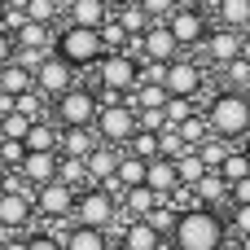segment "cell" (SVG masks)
<instances>
[{
    "label": "cell",
    "instance_id": "cell-6",
    "mask_svg": "<svg viewBox=\"0 0 250 250\" xmlns=\"http://www.w3.org/2000/svg\"><path fill=\"white\" fill-rule=\"evenodd\" d=\"M136 83H141V62H136L132 53H105V57L97 62V70H92V88H97V92H119V97H127Z\"/></svg>",
    "mask_w": 250,
    "mask_h": 250
},
{
    "label": "cell",
    "instance_id": "cell-22",
    "mask_svg": "<svg viewBox=\"0 0 250 250\" xmlns=\"http://www.w3.org/2000/svg\"><path fill=\"white\" fill-rule=\"evenodd\" d=\"M101 145V136H97V127H62V158H83L88 163V154Z\"/></svg>",
    "mask_w": 250,
    "mask_h": 250
},
{
    "label": "cell",
    "instance_id": "cell-31",
    "mask_svg": "<svg viewBox=\"0 0 250 250\" xmlns=\"http://www.w3.org/2000/svg\"><path fill=\"white\" fill-rule=\"evenodd\" d=\"M22 9H26V22H40V26H57L62 22V9L53 0H22Z\"/></svg>",
    "mask_w": 250,
    "mask_h": 250
},
{
    "label": "cell",
    "instance_id": "cell-32",
    "mask_svg": "<svg viewBox=\"0 0 250 250\" xmlns=\"http://www.w3.org/2000/svg\"><path fill=\"white\" fill-rule=\"evenodd\" d=\"M220 176H224L229 185H242V180H250V158L237 149V145H233V154L220 163Z\"/></svg>",
    "mask_w": 250,
    "mask_h": 250
},
{
    "label": "cell",
    "instance_id": "cell-48",
    "mask_svg": "<svg viewBox=\"0 0 250 250\" xmlns=\"http://www.w3.org/2000/svg\"><path fill=\"white\" fill-rule=\"evenodd\" d=\"M237 149H242V154H246V158H250V132H246V136H242V141H237Z\"/></svg>",
    "mask_w": 250,
    "mask_h": 250
},
{
    "label": "cell",
    "instance_id": "cell-19",
    "mask_svg": "<svg viewBox=\"0 0 250 250\" xmlns=\"http://www.w3.org/2000/svg\"><path fill=\"white\" fill-rule=\"evenodd\" d=\"M145 171H149V163L123 149V158H119V171H114V185H105V189H110L114 198H123L127 189H141V185H145Z\"/></svg>",
    "mask_w": 250,
    "mask_h": 250
},
{
    "label": "cell",
    "instance_id": "cell-51",
    "mask_svg": "<svg viewBox=\"0 0 250 250\" xmlns=\"http://www.w3.org/2000/svg\"><path fill=\"white\" fill-rule=\"evenodd\" d=\"M53 4H57V9H62V18H66V9H70V0H53Z\"/></svg>",
    "mask_w": 250,
    "mask_h": 250
},
{
    "label": "cell",
    "instance_id": "cell-18",
    "mask_svg": "<svg viewBox=\"0 0 250 250\" xmlns=\"http://www.w3.org/2000/svg\"><path fill=\"white\" fill-rule=\"evenodd\" d=\"M145 189H154L163 202H167V198H176V193L185 189V185H180L176 163H171V158H154V163H149V171H145Z\"/></svg>",
    "mask_w": 250,
    "mask_h": 250
},
{
    "label": "cell",
    "instance_id": "cell-16",
    "mask_svg": "<svg viewBox=\"0 0 250 250\" xmlns=\"http://www.w3.org/2000/svg\"><path fill=\"white\" fill-rule=\"evenodd\" d=\"M110 18H114V4H110V0H70L62 26H88V31H101Z\"/></svg>",
    "mask_w": 250,
    "mask_h": 250
},
{
    "label": "cell",
    "instance_id": "cell-50",
    "mask_svg": "<svg viewBox=\"0 0 250 250\" xmlns=\"http://www.w3.org/2000/svg\"><path fill=\"white\" fill-rule=\"evenodd\" d=\"M4 18H9V0H0V31H4Z\"/></svg>",
    "mask_w": 250,
    "mask_h": 250
},
{
    "label": "cell",
    "instance_id": "cell-27",
    "mask_svg": "<svg viewBox=\"0 0 250 250\" xmlns=\"http://www.w3.org/2000/svg\"><path fill=\"white\" fill-rule=\"evenodd\" d=\"M176 171H180V185H185V189H193L211 167H207V158H202L198 149H189V154H180V158H176Z\"/></svg>",
    "mask_w": 250,
    "mask_h": 250
},
{
    "label": "cell",
    "instance_id": "cell-54",
    "mask_svg": "<svg viewBox=\"0 0 250 250\" xmlns=\"http://www.w3.org/2000/svg\"><path fill=\"white\" fill-rule=\"evenodd\" d=\"M163 250H171V246H163Z\"/></svg>",
    "mask_w": 250,
    "mask_h": 250
},
{
    "label": "cell",
    "instance_id": "cell-38",
    "mask_svg": "<svg viewBox=\"0 0 250 250\" xmlns=\"http://www.w3.org/2000/svg\"><path fill=\"white\" fill-rule=\"evenodd\" d=\"M229 237L237 242V237H250V207H229Z\"/></svg>",
    "mask_w": 250,
    "mask_h": 250
},
{
    "label": "cell",
    "instance_id": "cell-34",
    "mask_svg": "<svg viewBox=\"0 0 250 250\" xmlns=\"http://www.w3.org/2000/svg\"><path fill=\"white\" fill-rule=\"evenodd\" d=\"M57 180H66L70 189H92V180H88V163L83 158H62V176Z\"/></svg>",
    "mask_w": 250,
    "mask_h": 250
},
{
    "label": "cell",
    "instance_id": "cell-47",
    "mask_svg": "<svg viewBox=\"0 0 250 250\" xmlns=\"http://www.w3.org/2000/svg\"><path fill=\"white\" fill-rule=\"evenodd\" d=\"M9 180H13V171H9V167H0V193L9 189Z\"/></svg>",
    "mask_w": 250,
    "mask_h": 250
},
{
    "label": "cell",
    "instance_id": "cell-28",
    "mask_svg": "<svg viewBox=\"0 0 250 250\" xmlns=\"http://www.w3.org/2000/svg\"><path fill=\"white\" fill-rule=\"evenodd\" d=\"M127 154H136V158H145V163L163 158V132H136L132 145H127Z\"/></svg>",
    "mask_w": 250,
    "mask_h": 250
},
{
    "label": "cell",
    "instance_id": "cell-15",
    "mask_svg": "<svg viewBox=\"0 0 250 250\" xmlns=\"http://www.w3.org/2000/svg\"><path fill=\"white\" fill-rule=\"evenodd\" d=\"M110 237H119V242H114L119 250H163L167 246V237H163L154 224H145V220H119V229H114Z\"/></svg>",
    "mask_w": 250,
    "mask_h": 250
},
{
    "label": "cell",
    "instance_id": "cell-2",
    "mask_svg": "<svg viewBox=\"0 0 250 250\" xmlns=\"http://www.w3.org/2000/svg\"><path fill=\"white\" fill-rule=\"evenodd\" d=\"M202 114H207V123H211V136H220V141H242L250 132V97L246 92H233V88H220L207 105H202Z\"/></svg>",
    "mask_w": 250,
    "mask_h": 250
},
{
    "label": "cell",
    "instance_id": "cell-5",
    "mask_svg": "<svg viewBox=\"0 0 250 250\" xmlns=\"http://www.w3.org/2000/svg\"><path fill=\"white\" fill-rule=\"evenodd\" d=\"M97 114H101V97L88 83H75L66 97L53 101V123L57 127H97Z\"/></svg>",
    "mask_w": 250,
    "mask_h": 250
},
{
    "label": "cell",
    "instance_id": "cell-9",
    "mask_svg": "<svg viewBox=\"0 0 250 250\" xmlns=\"http://www.w3.org/2000/svg\"><path fill=\"white\" fill-rule=\"evenodd\" d=\"M75 202H79V189H70L66 180H53L44 189H35V215L44 224H75Z\"/></svg>",
    "mask_w": 250,
    "mask_h": 250
},
{
    "label": "cell",
    "instance_id": "cell-13",
    "mask_svg": "<svg viewBox=\"0 0 250 250\" xmlns=\"http://www.w3.org/2000/svg\"><path fill=\"white\" fill-rule=\"evenodd\" d=\"M211 70H224V66H233L237 57H242V31H229V26H211V35H207V44H202V53H198Z\"/></svg>",
    "mask_w": 250,
    "mask_h": 250
},
{
    "label": "cell",
    "instance_id": "cell-4",
    "mask_svg": "<svg viewBox=\"0 0 250 250\" xmlns=\"http://www.w3.org/2000/svg\"><path fill=\"white\" fill-rule=\"evenodd\" d=\"M40 215H35V189L13 171V180H9V189L0 193V229L4 233H31V224H35Z\"/></svg>",
    "mask_w": 250,
    "mask_h": 250
},
{
    "label": "cell",
    "instance_id": "cell-10",
    "mask_svg": "<svg viewBox=\"0 0 250 250\" xmlns=\"http://www.w3.org/2000/svg\"><path fill=\"white\" fill-rule=\"evenodd\" d=\"M211 13L207 9H176L171 18H167V31L176 35V44H180V53H202V44H207V35H211Z\"/></svg>",
    "mask_w": 250,
    "mask_h": 250
},
{
    "label": "cell",
    "instance_id": "cell-40",
    "mask_svg": "<svg viewBox=\"0 0 250 250\" xmlns=\"http://www.w3.org/2000/svg\"><path fill=\"white\" fill-rule=\"evenodd\" d=\"M26 250H66V246H62V233L35 229V233H26Z\"/></svg>",
    "mask_w": 250,
    "mask_h": 250
},
{
    "label": "cell",
    "instance_id": "cell-29",
    "mask_svg": "<svg viewBox=\"0 0 250 250\" xmlns=\"http://www.w3.org/2000/svg\"><path fill=\"white\" fill-rule=\"evenodd\" d=\"M114 18H119V26H123L127 35H145V31L154 26V22L145 18V9H141V4H123V9H114Z\"/></svg>",
    "mask_w": 250,
    "mask_h": 250
},
{
    "label": "cell",
    "instance_id": "cell-46",
    "mask_svg": "<svg viewBox=\"0 0 250 250\" xmlns=\"http://www.w3.org/2000/svg\"><path fill=\"white\" fill-rule=\"evenodd\" d=\"M242 62H246V66H250V31H246V35H242Z\"/></svg>",
    "mask_w": 250,
    "mask_h": 250
},
{
    "label": "cell",
    "instance_id": "cell-36",
    "mask_svg": "<svg viewBox=\"0 0 250 250\" xmlns=\"http://www.w3.org/2000/svg\"><path fill=\"white\" fill-rule=\"evenodd\" d=\"M198 110H202L198 101H185V97H171L163 114H167V127H180V123H189V119H193Z\"/></svg>",
    "mask_w": 250,
    "mask_h": 250
},
{
    "label": "cell",
    "instance_id": "cell-44",
    "mask_svg": "<svg viewBox=\"0 0 250 250\" xmlns=\"http://www.w3.org/2000/svg\"><path fill=\"white\" fill-rule=\"evenodd\" d=\"M229 207H250V180L229 185Z\"/></svg>",
    "mask_w": 250,
    "mask_h": 250
},
{
    "label": "cell",
    "instance_id": "cell-1",
    "mask_svg": "<svg viewBox=\"0 0 250 250\" xmlns=\"http://www.w3.org/2000/svg\"><path fill=\"white\" fill-rule=\"evenodd\" d=\"M171 250H224L229 246V220L211 207H189L176 220V233L167 237Z\"/></svg>",
    "mask_w": 250,
    "mask_h": 250
},
{
    "label": "cell",
    "instance_id": "cell-30",
    "mask_svg": "<svg viewBox=\"0 0 250 250\" xmlns=\"http://www.w3.org/2000/svg\"><path fill=\"white\" fill-rule=\"evenodd\" d=\"M176 132H180V141H185L189 149H198L202 141H211V123H207V114H202V110H198V114H193L189 123H180Z\"/></svg>",
    "mask_w": 250,
    "mask_h": 250
},
{
    "label": "cell",
    "instance_id": "cell-43",
    "mask_svg": "<svg viewBox=\"0 0 250 250\" xmlns=\"http://www.w3.org/2000/svg\"><path fill=\"white\" fill-rule=\"evenodd\" d=\"M9 62H18V40H13L9 31H0V70H4Z\"/></svg>",
    "mask_w": 250,
    "mask_h": 250
},
{
    "label": "cell",
    "instance_id": "cell-52",
    "mask_svg": "<svg viewBox=\"0 0 250 250\" xmlns=\"http://www.w3.org/2000/svg\"><path fill=\"white\" fill-rule=\"evenodd\" d=\"M110 4H114V9H123V4H136V0H110Z\"/></svg>",
    "mask_w": 250,
    "mask_h": 250
},
{
    "label": "cell",
    "instance_id": "cell-45",
    "mask_svg": "<svg viewBox=\"0 0 250 250\" xmlns=\"http://www.w3.org/2000/svg\"><path fill=\"white\" fill-rule=\"evenodd\" d=\"M176 9H207L211 13V0H176Z\"/></svg>",
    "mask_w": 250,
    "mask_h": 250
},
{
    "label": "cell",
    "instance_id": "cell-37",
    "mask_svg": "<svg viewBox=\"0 0 250 250\" xmlns=\"http://www.w3.org/2000/svg\"><path fill=\"white\" fill-rule=\"evenodd\" d=\"M22 163H26V141H0V167L22 171Z\"/></svg>",
    "mask_w": 250,
    "mask_h": 250
},
{
    "label": "cell",
    "instance_id": "cell-39",
    "mask_svg": "<svg viewBox=\"0 0 250 250\" xmlns=\"http://www.w3.org/2000/svg\"><path fill=\"white\" fill-rule=\"evenodd\" d=\"M101 40H105V48H110V53H123V48H127V40H132V35H127V31H123V26H119V18H110V22H105V26H101Z\"/></svg>",
    "mask_w": 250,
    "mask_h": 250
},
{
    "label": "cell",
    "instance_id": "cell-14",
    "mask_svg": "<svg viewBox=\"0 0 250 250\" xmlns=\"http://www.w3.org/2000/svg\"><path fill=\"white\" fill-rule=\"evenodd\" d=\"M176 57H185V53H180V44H176V35L167 31V22H154V26L141 35V66H145V62L171 66Z\"/></svg>",
    "mask_w": 250,
    "mask_h": 250
},
{
    "label": "cell",
    "instance_id": "cell-12",
    "mask_svg": "<svg viewBox=\"0 0 250 250\" xmlns=\"http://www.w3.org/2000/svg\"><path fill=\"white\" fill-rule=\"evenodd\" d=\"M79 83V70L70 66V62H62L57 53H48L40 66H35V88L48 97V101H57V97H66L70 88Z\"/></svg>",
    "mask_w": 250,
    "mask_h": 250
},
{
    "label": "cell",
    "instance_id": "cell-42",
    "mask_svg": "<svg viewBox=\"0 0 250 250\" xmlns=\"http://www.w3.org/2000/svg\"><path fill=\"white\" fill-rule=\"evenodd\" d=\"M180 154H189V145L180 141V132H176V127H167V132H163V158H171V163H176Z\"/></svg>",
    "mask_w": 250,
    "mask_h": 250
},
{
    "label": "cell",
    "instance_id": "cell-25",
    "mask_svg": "<svg viewBox=\"0 0 250 250\" xmlns=\"http://www.w3.org/2000/svg\"><path fill=\"white\" fill-rule=\"evenodd\" d=\"M167 101H171L167 83H136V88L127 92V105H132L136 114H145V110H167Z\"/></svg>",
    "mask_w": 250,
    "mask_h": 250
},
{
    "label": "cell",
    "instance_id": "cell-26",
    "mask_svg": "<svg viewBox=\"0 0 250 250\" xmlns=\"http://www.w3.org/2000/svg\"><path fill=\"white\" fill-rule=\"evenodd\" d=\"M31 88H35V70H31V66L9 62V66L0 70V92H4V97H13V101H18V97H22V92H31Z\"/></svg>",
    "mask_w": 250,
    "mask_h": 250
},
{
    "label": "cell",
    "instance_id": "cell-41",
    "mask_svg": "<svg viewBox=\"0 0 250 250\" xmlns=\"http://www.w3.org/2000/svg\"><path fill=\"white\" fill-rule=\"evenodd\" d=\"M141 9H145V18L149 22H167L171 13H176V0H136Z\"/></svg>",
    "mask_w": 250,
    "mask_h": 250
},
{
    "label": "cell",
    "instance_id": "cell-33",
    "mask_svg": "<svg viewBox=\"0 0 250 250\" xmlns=\"http://www.w3.org/2000/svg\"><path fill=\"white\" fill-rule=\"evenodd\" d=\"M220 88H233V92H246V97H250V66L242 62V57H237L233 66L220 70Z\"/></svg>",
    "mask_w": 250,
    "mask_h": 250
},
{
    "label": "cell",
    "instance_id": "cell-20",
    "mask_svg": "<svg viewBox=\"0 0 250 250\" xmlns=\"http://www.w3.org/2000/svg\"><path fill=\"white\" fill-rule=\"evenodd\" d=\"M119 158H123V149H114V145H97L92 154H88V180L92 185H114V171H119Z\"/></svg>",
    "mask_w": 250,
    "mask_h": 250
},
{
    "label": "cell",
    "instance_id": "cell-49",
    "mask_svg": "<svg viewBox=\"0 0 250 250\" xmlns=\"http://www.w3.org/2000/svg\"><path fill=\"white\" fill-rule=\"evenodd\" d=\"M4 110H13V97H4V92H0V114H4Z\"/></svg>",
    "mask_w": 250,
    "mask_h": 250
},
{
    "label": "cell",
    "instance_id": "cell-53",
    "mask_svg": "<svg viewBox=\"0 0 250 250\" xmlns=\"http://www.w3.org/2000/svg\"><path fill=\"white\" fill-rule=\"evenodd\" d=\"M4 242H9V233H4V229H0V250H4Z\"/></svg>",
    "mask_w": 250,
    "mask_h": 250
},
{
    "label": "cell",
    "instance_id": "cell-35",
    "mask_svg": "<svg viewBox=\"0 0 250 250\" xmlns=\"http://www.w3.org/2000/svg\"><path fill=\"white\" fill-rule=\"evenodd\" d=\"M176 220H180V211H176L171 202H158V207H154V211L145 215V224H154V229H158L163 237H171V233H176Z\"/></svg>",
    "mask_w": 250,
    "mask_h": 250
},
{
    "label": "cell",
    "instance_id": "cell-17",
    "mask_svg": "<svg viewBox=\"0 0 250 250\" xmlns=\"http://www.w3.org/2000/svg\"><path fill=\"white\" fill-rule=\"evenodd\" d=\"M31 189H44V185H53L57 176H62V154H26V163H22V171H18Z\"/></svg>",
    "mask_w": 250,
    "mask_h": 250
},
{
    "label": "cell",
    "instance_id": "cell-21",
    "mask_svg": "<svg viewBox=\"0 0 250 250\" xmlns=\"http://www.w3.org/2000/svg\"><path fill=\"white\" fill-rule=\"evenodd\" d=\"M62 246H66V250H114V237L101 233V229L66 224V229H62Z\"/></svg>",
    "mask_w": 250,
    "mask_h": 250
},
{
    "label": "cell",
    "instance_id": "cell-7",
    "mask_svg": "<svg viewBox=\"0 0 250 250\" xmlns=\"http://www.w3.org/2000/svg\"><path fill=\"white\" fill-rule=\"evenodd\" d=\"M75 224H83V229H101V233H114V229H119V198H114L110 189H101V185L79 189Z\"/></svg>",
    "mask_w": 250,
    "mask_h": 250
},
{
    "label": "cell",
    "instance_id": "cell-23",
    "mask_svg": "<svg viewBox=\"0 0 250 250\" xmlns=\"http://www.w3.org/2000/svg\"><path fill=\"white\" fill-rule=\"evenodd\" d=\"M193 198L198 207H211V211H229V180L220 171H207L198 185H193Z\"/></svg>",
    "mask_w": 250,
    "mask_h": 250
},
{
    "label": "cell",
    "instance_id": "cell-3",
    "mask_svg": "<svg viewBox=\"0 0 250 250\" xmlns=\"http://www.w3.org/2000/svg\"><path fill=\"white\" fill-rule=\"evenodd\" d=\"M53 53H57L62 62H70L75 70H97V62H101L110 48H105L101 31H88V26H57Z\"/></svg>",
    "mask_w": 250,
    "mask_h": 250
},
{
    "label": "cell",
    "instance_id": "cell-8",
    "mask_svg": "<svg viewBox=\"0 0 250 250\" xmlns=\"http://www.w3.org/2000/svg\"><path fill=\"white\" fill-rule=\"evenodd\" d=\"M136 132H141V119H136V110H132L127 101H119V105H101V114H97V136H101V145L127 149Z\"/></svg>",
    "mask_w": 250,
    "mask_h": 250
},
{
    "label": "cell",
    "instance_id": "cell-24",
    "mask_svg": "<svg viewBox=\"0 0 250 250\" xmlns=\"http://www.w3.org/2000/svg\"><path fill=\"white\" fill-rule=\"evenodd\" d=\"M215 26H229V31H250V0H215Z\"/></svg>",
    "mask_w": 250,
    "mask_h": 250
},
{
    "label": "cell",
    "instance_id": "cell-11",
    "mask_svg": "<svg viewBox=\"0 0 250 250\" xmlns=\"http://www.w3.org/2000/svg\"><path fill=\"white\" fill-rule=\"evenodd\" d=\"M167 92L171 97H185V101H198L202 97V88H207V62L202 57H176L171 66H167Z\"/></svg>",
    "mask_w": 250,
    "mask_h": 250
}]
</instances>
